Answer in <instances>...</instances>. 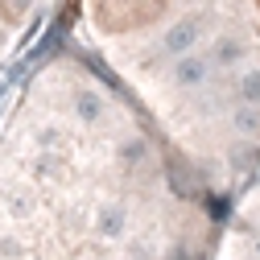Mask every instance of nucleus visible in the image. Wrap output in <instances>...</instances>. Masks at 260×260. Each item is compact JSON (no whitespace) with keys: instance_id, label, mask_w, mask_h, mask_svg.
<instances>
[{"instance_id":"nucleus-1","label":"nucleus","mask_w":260,"mask_h":260,"mask_svg":"<svg viewBox=\"0 0 260 260\" xmlns=\"http://www.w3.org/2000/svg\"><path fill=\"white\" fill-rule=\"evenodd\" d=\"M203 42V21L199 17H182L166 29V42H161V50H166L170 58H182V54H194V46Z\"/></svg>"},{"instance_id":"nucleus-2","label":"nucleus","mask_w":260,"mask_h":260,"mask_svg":"<svg viewBox=\"0 0 260 260\" xmlns=\"http://www.w3.org/2000/svg\"><path fill=\"white\" fill-rule=\"evenodd\" d=\"M211 79V54H182L178 67H174V83L178 87H203Z\"/></svg>"},{"instance_id":"nucleus-3","label":"nucleus","mask_w":260,"mask_h":260,"mask_svg":"<svg viewBox=\"0 0 260 260\" xmlns=\"http://www.w3.org/2000/svg\"><path fill=\"white\" fill-rule=\"evenodd\" d=\"M100 236H108V240H116V236H124V223H128V215H124V207H116V203H108V207H100Z\"/></svg>"},{"instance_id":"nucleus-4","label":"nucleus","mask_w":260,"mask_h":260,"mask_svg":"<svg viewBox=\"0 0 260 260\" xmlns=\"http://www.w3.org/2000/svg\"><path fill=\"white\" fill-rule=\"evenodd\" d=\"M75 116L83 120V124H100L104 120V100L95 91H79L75 95Z\"/></svg>"},{"instance_id":"nucleus-5","label":"nucleus","mask_w":260,"mask_h":260,"mask_svg":"<svg viewBox=\"0 0 260 260\" xmlns=\"http://www.w3.org/2000/svg\"><path fill=\"white\" fill-rule=\"evenodd\" d=\"M240 58H244V42H236V38H219L211 46V62L215 67H236Z\"/></svg>"},{"instance_id":"nucleus-6","label":"nucleus","mask_w":260,"mask_h":260,"mask_svg":"<svg viewBox=\"0 0 260 260\" xmlns=\"http://www.w3.org/2000/svg\"><path fill=\"white\" fill-rule=\"evenodd\" d=\"M240 95H244V104H256L260 108V71L240 75Z\"/></svg>"},{"instance_id":"nucleus-7","label":"nucleus","mask_w":260,"mask_h":260,"mask_svg":"<svg viewBox=\"0 0 260 260\" xmlns=\"http://www.w3.org/2000/svg\"><path fill=\"white\" fill-rule=\"evenodd\" d=\"M236 128H240V133H260V112H256V104H248V108L236 112Z\"/></svg>"},{"instance_id":"nucleus-8","label":"nucleus","mask_w":260,"mask_h":260,"mask_svg":"<svg viewBox=\"0 0 260 260\" xmlns=\"http://www.w3.org/2000/svg\"><path fill=\"white\" fill-rule=\"evenodd\" d=\"M62 166H67V161H62V157H50V153H42V157L34 161V170H38L42 178H58V174H62Z\"/></svg>"},{"instance_id":"nucleus-9","label":"nucleus","mask_w":260,"mask_h":260,"mask_svg":"<svg viewBox=\"0 0 260 260\" xmlns=\"http://www.w3.org/2000/svg\"><path fill=\"white\" fill-rule=\"evenodd\" d=\"M170 260H194V252H190L186 244H174V248H170Z\"/></svg>"},{"instance_id":"nucleus-10","label":"nucleus","mask_w":260,"mask_h":260,"mask_svg":"<svg viewBox=\"0 0 260 260\" xmlns=\"http://www.w3.org/2000/svg\"><path fill=\"white\" fill-rule=\"evenodd\" d=\"M207 211H211V219H223V215H227V203H223V199H215Z\"/></svg>"}]
</instances>
